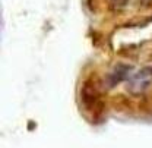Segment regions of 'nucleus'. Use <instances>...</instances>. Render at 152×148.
I'll list each match as a JSON object with an SVG mask.
<instances>
[{
  "mask_svg": "<svg viewBox=\"0 0 152 148\" xmlns=\"http://www.w3.org/2000/svg\"><path fill=\"white\" fill-rule=\"evenodd\" d=\"M80 101H82L83 107L88 111H91L92 114H95V116L101 114V110H102L101 93H99L98 85L92 79H88L83 84V87L80 90Z\"/></svg>",
  "mask_w": 152,
  "mask_h": 148,
  "instance_id": "1",
  "label": "nucleus"
},
{
  "mask_svg": "<svg viewBox=\"0 0 152 148\" xmlns=\"http://www.w3.org/2000/svg\"><path fill=\"white\" fill-rule=\"evenodd\" d=\"M152 84V68H143L142 71L129 78V90L132 94H142Z\"/></svg>",
  "mask_w": 152,
  "mask_h": 148,
  "instance_id": "2",
  "label": "nucleus"
},
{
  "mask_svg": "<svg viewBox=\"0 0 152 148\" xmlns=\"http://www.w3.org/2000/svg\"><path fill=\"white\" fill-rule=\"evenodd\" d=\"M130 74H132V66L118 63V65L114 66L113 71L105 78V84H107L108 88H114V87L118 85L120 82L129 79V78H130Z\"/></svg>",
  "mask_w": 152,
  "mask_h": 148,
  "instance_id": "3",
  "label": "nucleus"
},
{
  "mask_svg": "<svg viewBox=\"0 0 152 148\" xmlns=\"http://www.w3.org/2000/svg\"><path fill=\"white\" fill-rule=\"evenodd\" d=\"M110 3H111L113 9H115V10H123L127 6L129 0H110Z\"/></svg>",
  "mask_w": 152,
  "mask_h": 148,
  "instance_id": "4",
  "label": "nucleus"
}]
</instances>
